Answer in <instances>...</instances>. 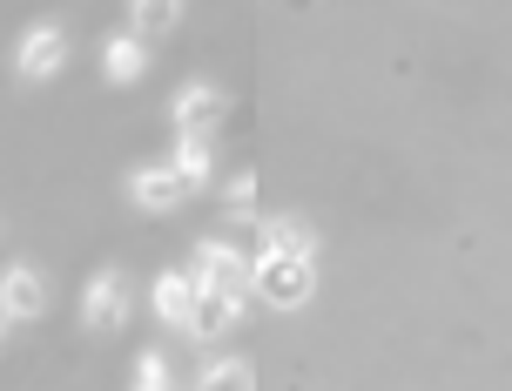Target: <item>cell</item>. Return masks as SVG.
<instances>
[{
    "label": "cell",
    "mask_w": 512,
    "mask_h": 391,
    "mask_svg": "<svg viewBox=\"0 0 512 391\" xmlns=\"http://www.w3.org/2000/svg\"><path fill=\"white\" fill-rule=\"evenodd\" d=\"M250 284L263 304H277V311H297V304H310V257H283V250H263V257L250 263Z\"/></svg>",
    "instance_id": "1"
},
{
    "label": "cell",
    "mask_w": 512,
    "mask_h": 391,
    "mask_svg": "<svg viewBox=\"0 0 512 391\" xmlns=\"http://www.w3.org/2000/svg\"><path fill=\"white\" fill-rule=\"evenodd\" d=\"M81 324L95 331V338H115L128 324V277L122 270H102L95 284H88V297H81Z\"/></svg>",
    "instance_id": "2"
},
{
    "label": "cell",
    "mask_w": 512,
    "mask_h": 391,
    "mask_svg": "<svg viewBox=\"0 0 512 391\" xmlns=\"http://www.w3.org/2000/svg\"><path fill=\"white\" fill-rule=\"evenodd\" d=\"M196 284H209V290H230V297H243V290H250V263L236 257L230 243H196Z\"/></svg>",
    "instance_id": "3"
},
{
    "label": "cell",
    "mask_w": 512,
    "mask_h": 391,
    "mask_svg": "<svg viewBox=\"0 0 512 391\" xmlns=\"http://www.w3.org/2000/svg\"><path fill=\"white\" fill-rule=\"evenodd\" d=\"M61 61H68V34H61V27H27L14 68H21L27 81H48V75H61Z\"/></svg>",
    "instance_id": "4"
},
{
    "label": "cell",
    "mask_w": 512,
    "mask_h": 391,
    "mask_svg": "<svg viewBox=\"0 0 512 391\" xmlns=\"http://www.w3.org/2000/svg\"><path fill=\"white\" fill-rule=\"evenodd\" d=\"M223 88H209V81H189V88H182L176 95V122H182V135H203L209 142V129H216V122H223Z\"/></svg>",
    "instance_id": "5"
},
{
    "label": "cell",
    "mask_w": 512,
    "mask_h": 391,
    "mask_svg": "<svg viewBox=\"0 0 512 391\" xmlns=\"http://www.w3.org/2000/svg\"><path fill=\"white\" fill-rule=\"evenodd\" d=\"M135 203L142 209H176L182 196H189V183H182V169L176 162H149V169H135Z\"/></svg>",
    "instance_id": "6"
},
{
    "label": "cell",
    "mask_w": 512,
    "mask_h": 391,
    "mask_svg": "<svg viewBox=\"0 0 512 391\" xmlns=\"http://www.w3.org/2000/svg\"><path fill=\"white\" fill-rule=\"evenodd\" d=\"M236 311H243V297L196 284V304H189V331H196V338H223V331L236 324Z\"/></svg>",
    "instance_id": "7"
},
{
    "label": "cell",
    "mask_w": 512,
    "mask_h": 391,
    "mask_svg": "<svg viewBox=\"0 0 512 391\" xmlns=\"http://www.w3.org/2000/svg\"><path fill=\"white\" fill-rule=\"evenodd\" d=\"M0 304H7L14 317H41V311H48V277L27 270V263H14V270L0 277Z\"/></svg>",
    "instance_id": "8"
},
{
    "label": "cell",
    "mask_w": 512,
    "mask_h": 391,
    "mask_svg": "<svg viewBox=\"0 0 512 391\" xmlns=\"http://www.w3.org/2000/svg\"><path fill=\"white\" fill-rule=\"evenodd\" d=\"M102 68H108V81H135L149 68V41H142V34H115L102 48Z\"/></svg>",
    "instance_id": "9"
},
{
    "label": "cell",
    "mask_w": 512,
    "mask_h": 391,
    "mask_svg": "<svg viewBox=\"0 0 512 391\" xmlns=\"http://www.w3.org/2000/svg\"><path fill=\"white\" fill-rule=\"evenodd\" d=\"M189 304H196V277H182V270L155 277V311L169 317V324H189Z\"/></svg>",
    "instance_id": "10"
},
{
    "label": "cell",
    "mask_w": 512,
    "mask_h": 391,
    "mask_svg": "<svg viewBox=\"0 0 512 391\" xmlns=\"http://www.w3.org/2000/svg\"><path fill=\"white\" fill-rule=\"evenodd\" d=\"M270 250H283V257H317V230L297 223V216H277L270 223Z\"/></svg>",
    "instance_id": "11"
},
{
    "label": "cell",
    "mask_w": 512,
    "mask_h": 391,
    "mask_svg": "<svg viewBox=\"0 0 512 391\" xmlns=\"http://www.w3.org/2000/svg\"><path fill=\"white\" fill-rule=\"evenodd\" d=\"M128 14H135V34H142V41H149V34H169V27L182 21V7H176V0H135Z\"/></svg>",
    "instance_id": "12"
},
{
    "label": "cell",
    "mask_w": 512,
    "mask_h": 391,
    "mask_svg": "<svg viewBox=\"0 0 512 391\" xmlns=\"http://www.w3.org/2000/svg\"><path fill=\"white\" fill-rule=\"evenodd\" d=\"M196 391H256L250 365H236V358H216V365H203V385Z\"/></svg>",
    "instance_id": "13"
},
{
    "label": "cell",
    "mask_w": 512,
    "mask_h": 391,
    "mask_svg": "<svg viewBox=\"0 0 512 391\" xmlns=\"http://www.w3.org/2000/svg\"><path fill=\"white\" fill-rule=\"evenodd\" d=\"M176 169H182V183H189V189H196V183H209L216 156H209V142H203V135H182V156H176Z\"/></svg>",
    "instance_id": "14"
},
{
    "label": "cell",
    "mask_w": 512,
    "mask_h": 391,
    "mask_svg": "<svg viewBox=\"0 0 512 391\" xmlns=\"http://www.w3.org/2000/svg\"><path fill=\"white\" fill-rule=\"evenodd\" d=\"M135 391H169V365H162V358H142V365H135Z\"/></svg>",
    "instance_id": "15"
},
{
    "label": "cell",
    "mask_w": 512,
    "mask_h": 391,
    "mask_svg": "<svg viewBox=\"0 0 512 391\" xmlns=\"http://www.w3.org/2000/svg\"><path fill=\"white\" fill-rule=\"evenodd\" d=\"M230 203H236V209L256 203V183H250V176H236V183H230Z\"/></svg>",
    "instance_id": "16"
},
{
    "label": "cell",
    "mask_w": 512,
    "mask_h": 391,
    "mask_svg": "<svg viewBox=\"0 0 512 391\" xmlns=\"http://www.w3.org/2000/svg\"><path fill=\"white\" fill-rule=\"evenodd\" d=\"M7 324H14V311H7V304H0V338H7Z\"/></svg>",
    "instance_id": "17"
}]
</instances>
